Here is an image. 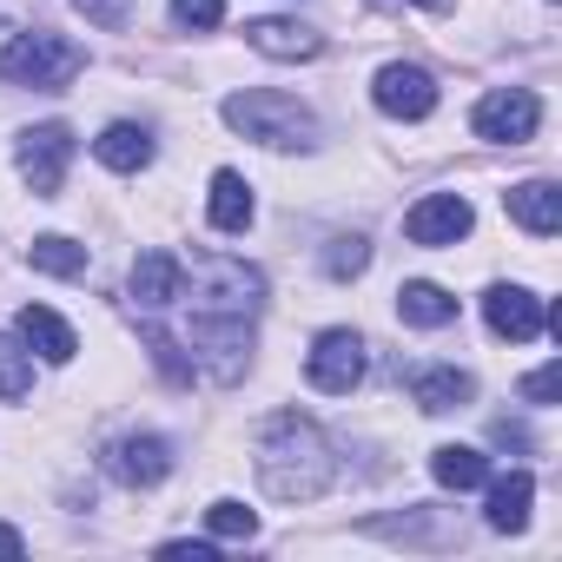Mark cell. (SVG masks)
Returning <instances> with one entry per match:
<instances>
[{"instance_id":"5","label":"cell","mask_w":562,"mask_h":562,"mask_svg":"<svg viewBox=\"0 0 562 562\" xmlns=\"http://www.w3.org/2000/svg\"><path fill=\"white\" fill-rule=\"evenodd\" d=\"M14 166H21V179L34 186V199H60L67 166H74V133H67L60 120L27 126V133L14 139Z\"/></svg>"},{"instance_id":"29","label":"cell","mask_w":562,"mask_h":562,"mask_svg":"<svg viewBox=\"0 0 562 562\" xmlns=\"http://www.w3.org/2000/svg\"><path fill=\"white\" fill-rule=\"evenodd\" d=\"M146 351H153V358H159V371H166V378H179V384H186V378H192V364H186V358H179V345H172V338H166V331H146Z\"/></svg>"},{"instance_id":"18","label":"cell","mask_w":562,"mask_h":562,"mask_svg":"<svg viewBox=\"0 0 562 562\" xmlns=\"http://www.w3.org/2000/svg\"><path fill=\"white\" fill-rule=\"evenodd\" d=\"M205 218H212V232H245V225L258 218V199H251L245 172H232V166H218V172H212V192H205Z\"/></svg>"},{"instance_id":"32","label":"cell","mask_w":562,"mask_h":562,"mask_svg":"<svg viewBox=\"0 0 562 562\" xmlns=\"http://www.w3.org/2000/svg\"><path fill=\"white\" fill-rule=\"evenodd\" d=\"M490 437H496L503 450H529V430H522V424H509V417H503V424H496Z\"/></svg>"},{"instance_id":"28","label":"cell","mask_w":562,"mask_h":562,"mask_svg":"<svg viewBox=\"0 0 562 562\" xmlns=\"http://www.w3.org/2000/svg\"><path fill=\"white\" fill-rule=\"evenodd\" d=\"M74 14H87L93 27H126V14H133V0H74Z\"/></svg>"},{"instance_id":"25","label":"cell","mask_w":562,"mask_h":562,"mask_svg":"<svg viewBox=\"0 0 562 562\" xmlns=\"http://www.w3.org/2000/svg\"><path fill=\"white\" fill-rule=\"evenodd\" d=\"M364 265H371V238L364 232H345V238L325 245V278H358Z\"/></svg>"},{"instance_id":"2","label":"cell","mask_w":562,"mask_h":562,"mask_svg":"<svg viewBox=\"0 0 562 562\" xmlns=\"http://www.w3.org/2000/svg\"><path fill=\"white\" fill-rule=\"evenodd\" d=\"M331 483H338V450L312 417L278 411L258 430V490L271 503H318Z\"/></svg>"},{"instance_id":"23","label":"cell","mask_w":562,"mask_h":562,"mask_svg":"<svg viewBox=\"0 0 562 562\" xmlns=\"http://www.w3.org/2000/svg\"><path fill=\"white\" fill-rule=\"evenodd\" d=\"M205 529H212L218 542H251V536H258V509H245L238 496H218V503L205 509Z\"/></svg>"},{"instance_id":"24","label":"cell","mask_w":562,"mask_h":562,"mask_svg":"<svg viewBox=\"0 0 562 562\" xmlns=\"http://www.w3.org/2000/svg\"><path fill=\"white\" fill-rule=\"evenodd\" d=\"M34 391V351L27 345H14V338H0V397H27Z\"/></svg>"},{"instance_id":"33","label":"cell","mask_w":562,"mask_h":562,"mask_svg":"<svg viewBox=\"0 0 562 562\" xmlns=\"http://www.w3.org/2000/svg\"><path fill=\"white\" fill-rule=\"evenodd\" d=\"M0 555H8V562H14V555H27V536H21V529H8V522H0Z\"/></svg>"},{"instance_id":"14","label":"cell","mask_w":562,"mask_h":562,"mask_svg":"<svg viewBox=\"0 0 562 562\" xmlns=\"http://www.w3.org/2000/svg\"><path fill=\"white\" fill-rule=\"evenodd\" d=\"M14 331H21V345H27L41 364H74V351H80L74 325H67L60 312H47V305H27V312L14 318Z\"/></svg>"},{"instance_id":"26","label":"cell","mask_w":562,"mask_h":562,"mask_svg":"<svg viewBox=\"0 0 562 562\" xmlns=\"http://www.w3.org/2000/svg\"><path fill=\"white\" fill-rule=\"evenodd\" d=\"M172 21L192 27V34H212L225 21V0H172Z\"/></svg>"},{"instance_id":"7","label":"cell","mask_w":562,"mask_h":562,"mask_svg":"<svg viewBox=\"0 0 562 562\" xmlns=\"http://www.w3.org/2000/svg\"><path fill=\"white\" fill-rule=\"evenodd\" d=\"M305 378L325 391V397H351L364 384V338L351 325H331L312 338V358H305Z\"/></svg>"},{"instance_id":"3","label":"cell","mask_w":562,"mask_h":562,"mask_svg":"<svg viewBox=\"0 0 562 562\" xmlns=\"http://www.w3.org/2000/svg\"><path fill=\"white\" fill-rule=\"evenodd\" d=\"M225 126L245 133L251 146H271V153H312L318 146V113L299 93H278V87L232 93L225 100Z\"/></svg>"},{"instance_id":"17","label":"cell","mask_w":562,"mask_h":562,"mask_svg":"<svg viewBox=\"0 0 562 562\" xmlns=\"http://www.w3.org/2000/svg\"><path fill=\"white\" fill-rule=\"evenodd\" d=\"M503 212H509L522 232H536V238L562 232V192H555L549 179H522V186H509V192H503Z\"/></svg>"},{"instance_id":"6","label":"cell","mask_w":562,"mask_h":562,"mask_svg":"<svg viewBox=\"0 0 562 562\" xmlns=\"http://www.w3.org/2000/svg\"><path fill=\"white\" fill-rule=\"evenodd\" d=\"M470 126H476V139H490V146H522V139H536V126H542V100H536L529 87H490V93L476 100Z\"/></svg>"},{"instance_id":"15","label":"cell","mask_w":562,"mask_h":562,"mask_svg":"<svg viewBox=\"0 0 562 562\" xmlns=\"http://www.w3.org/2000/svg\"><path fill=\"white\" fill-rule=\"evenodd\" d=\"M470 397H476V378H470V371H457V364H424V371H411V404H417V411H430V417L463 411Z\"/></svg>"},{"instance_id":"13","label":"cell","mask_w":562,"mask_h":562,"mask_svg":"<svg viewBox=\"0 0 562 562\" xmlns=\"http://www.w3.org/2000/svg\"><path fill=\"white\" fill-rule=\"evenodd\" d=\"M179 285H186V265H179L172 251H139V258H133L126 292H133L139 312H166V305H179Z\"/></svg>"},{"instance_id":"12","label":"cell","mask_w":562,"mask_h":562,"mask_svg":"<svg viewBox=\"0 0 562 562\" xmlns=\"http://www.w3.org/2000/svg\"><path fill=\"white\" fill-rule=\"evenodd\" d=\"M245 47L265 54V60H318L325 34L305 27V21H292V14H258V21H245Z\"/></svg>"},{"instance_id":"9","label":"cell","mask_w":562,"mask_h":562,"mask_svg":"<svg viewBox=\"0 0 562 562\" xmlns=\"http://www.w3.org/2000/svg\"><path fill=\"white\" fill-rule=\"evenodd\" d=\"M106 476L126 483V490H153V483L172 476V443L153 437V430H126V437L106 443Z\"/></svg>"},{"instance_id":"1","label":"cell","mask_w":562,"mask_h":562,"mask_svg":"<svg viewBox=\"0 0 562 562\" xmlns=\"http://www.w3.org/2000/svg\"><path fill=\"white\" fill-rule=\"evenodd\" d=\"M186 299V345L192 364L212 384H238L251 371V345H258V312H265V271L225 251H199L192 278L179 285Z\"/></svg>"},{"instance_id":"19","label":"cell","mask_w":562,"mask_h":562,"mask_svg":"<svg viewBox=\"0 0 562 562\" xmlns=\"http://www.w3.org/2000/svg\"><path fill=\"white\" fill-rule=\"evenodd\" d=\"M93 159L113 166V172H146V166H153V133L133 126V120H113V126L93 139Z\"/></svg>"},{"instance_id":"20","label":"cell","mask_w":562,"mask_h":562,"mask_svg":"<svg viewBox=\"0 0 562 562\" xmlns=\"http://www.w3.org/2000/svg\"><path fill=\"white\" fill-rule=\"evenodd\" d=\"M397 318L417 325V331H443V325L457 318V299H450L443 285H430V278H411V285L397 292Z\"/></svg>"},{"instance_id":"10","label":"cell","mask_w":562,"mask_h":562,"mask_svg":"<svg viewBox=\"0 0 562 562\" xmlns=\"http://www.w3.org/2000/svg\"><path fill=\"white\" fill-rule=\"evenodd\" d=\"M371 100H378L384 120H430L437 113V80L424 67H411V60H391V67H378Z\"/></svg>"},{"instance_id":"21","label":"cell","mask_w":562,"mask_h":562,"mask_svg":"<svg viewBox=\"0 0 562 562\" xmlns=\"http://www.w3.org/2000/svg\"><path fill=\"white\" fill-rule=\"evenodd\" d=\"M430 476H437L443 490H483V483H490V457L470 450V443H437V450H430Z\"/></svg>"},{"instance_id":"4","label":"cell","mask_w":562,"mask_h":562,"mask_svg":"<svg viewBox=\"0 0 562 562\" xmlns=\"http://www.w3.org/2000/svg\"><path fill=\"white\" fill-rule=\"evenodd\" d=\"M87 67V54L74 47V41H60V34H14L8 47H0V80L8 87H34V93H60L74 74Z\"/></svg>"},{"instance_id":"27","label":"cell","mask_w":562,"mask_h":562,"mask_svg":"<svg viewBox=\"0 0 562 562\" xmlns=\"http://www.w3.org/2000/svg\"><path fill=\"white\" fill-rule=\"evenodd\" d=\"M562 397V364H542L522 378V404H555Z\"/></svg>"},{"instance_id":"30","label":"cell","mask_w":562,"mask_h":562,"mask_svg":"<svg viewBox=\"0 0 562 562\" xmlns=\"http://www.w3.org/2000/svg\"><path fill=\"white\" fill-rule=\"evenodd\" d=\"M159 555H172V562H212V542H159Z\"/></svg>"},{"instance_id":"31","label":"cell","mask_w":562,"mask_h":562,"mask_svg":"<svg viewBox=\"0 0 562 562\" xmlns=\"http://www.w3.org/2000/svg\"><path fill=\"white\" fill-rule=\"evenodd\" d=\"M371 8H378V14H404V8H424V14H443V8H450V0H371Z\"/></svg>"},{"instance_id":"22","label":"cell","mask_w":562,"mask_h":562,"mask_svg":"<svg viewBox=\"0 0 562 562\" xmlns=\"http://www.w3.org/2000/svg\"><path fill=\"white\" fill-rule=\"evenodd\" d=\"M27 265L47 271V278H80V271H87V245H74L67 232H41V238L27 245Z\"/></svg>"},{"instance_id":"8","label":"cell","mask_w":562,"mask_h":562,"mask_svg":"<svg viewBox=\"0 0 562 562\" xmlns=\"http://www.w3.org/2000/svg\"><path fill=\"white\" fill-rule=\"evenodd\" d=\"M470 225H476V212H470L463 192H424V199L404 212V238H411V245H430V251L470 238Z\"/></svg>"},{"instance_id":"11","label":"cell","mask_w":562,"mask_h":562,"mask_svg":"<svg viewBox=\"0 0 562 562\" xmlns=\"http://www.w3.org/2000/svg\"><path fill=\"white\" fill-rule=\"evenodd\" d=\"M542 318H549V305H542L529 285H490V292H483V325H490L496 338H509V345L542 338Z\"/></svg>"},{"instance_id":"16","label":"cell","mask_w":562,"mask_h":562,"mask_svg":"<svg viewBox=\"0 0 562 562\" xmlns=\"http://www.w3.org/2000/svg\"><path fill=\"white\" fill-rule=\"evenodd\" d=\"M483 490H490L483 522H490L496 536H522V529H529V503H536V476H529V470H509V476H490Z\"/></svg>"}]
</instances>
